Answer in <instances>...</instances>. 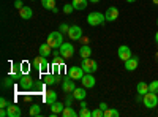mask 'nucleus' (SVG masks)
<instances>
[{
    "instance_id": "nucleus-1",
    "label": "nucleus",
    "mask_w": 158,
    "mask_h": 117,
    "mask_svg": "<svg viewBox=\"0 0 158 117\" xmlns=\"http://www.w3.org/2000/svg\"><path fill=\"white\" fill-rule=\"evenodd\" d=\"M48 44L52 48V49H56V48H60L63 44V35L62 32H51L48 35Z\"/></svg>"
},
{
    "instance_id": "nucleus-2",
    "label": "nucleus",
    "mask_w": 158,
    "mask_h": 117,
    "mask_svg": "<svg viewBox=\"0 0 158 117\" xmlns=\"http://www.w3.org/2000/svg\"><path fill=\"white\" fill-rule=\"evenodd\" d=\"M81 67H82V70L85 73H95V71H98V62L94 60V59H90V57H87V59H82Z\"/></svg>"
},
{
    "instance_id": "nucleus-3",
    "label": "nucleus",
    "mask_w": 158,
    "mask_h": 117,
    "mask_svg": "<svg viewBox=\"0 0 158 117\" xmlns=\"http://www.w3.org/2000/svg\"><path fill=\"white\" fill-rule=\"evenodd\" d=\"M104 21H106V16L103 15V13H98V11H95V13H90V15L87 16V22L90 24V25H101Z\"/></svg>"
},
{
    "instance_id": "nucleus-4",
    "label": "nucleus",
    "mask_w": 158,
    "mask_h": 117,
    "mask_svg": "<svg viewBox=\"0 0 158 117\" xmlns=\"http://www.w3.org/2000/svg\"><path fill=\"white\" fill-rule=\"evenodd\" d=\"M142 103H144V105H146L149 109H153V108H156V105H158V95L153 94V92H149V94L144 95Z\"/></svg>"
},
{
    "instance_id": "nucleus-5",
    "label": "nucleus",
    "mask_w": 158,
    "mask_h": 117,
    "mask_svg": "<svg viewBox=\"0 0 158 117\" xmlns=\"http://www.w3.org/2000/svg\"><path fill=\"white\" fill-rule=\"evenodd\" d=\"M33 67H35L36 70H40V71H46V70L49 68V63H48V59H46V57H43V56H40V57H36V59L33 60Z\"/></svg>"
},
{
    "instance_id": "nucleus-6",
    "label": "nucleus",
    "mask_w": 158,
    "mask_h": 117,
    "mask_svg": "<svg viewBox=\"0 0 158 117\" xmlns=\"http://www.w3.org/2000/svg\"><path fill=\"white\" fill-rule=\"evenodd\" d=\"M68 36H70V40H73V41L81 40L82 38V29L79 27V25H71L70 30H68Z\"/></svg>"
},
{
    "instance_id": "nucleus-7",
    "label": "nucleus",
    "mask_w": 158,
    "mask_h": 117,
    "mask_svg": "<svg viewBox=\"0 0 158 117\" xmlns=\"http://www.w3.org/2000/svg\"><path fill=\"white\" fill-rule=\"evenodd\" d=\"M60 54H62L65 59L73 57V54H74V48H73V44H70V43H63V44L60 46Z\"/></svg>"
},
{
    "instance_id": "nucleus-8",
    "label": "nucleus",
    "mask_w": 158,
    "mask_h": 117,
    "mask_svg": "<svg viewBox=\"0 0 158 117\" xmlns=\"http://www.w3.org/2000/svg\"><path fill=\"white\" fill-rule=\"evenodd\" d=\"M84 70H82V67H71L70 70H68V74H70V77H73L74 81H79V79H82V76H84Z\"/></svg>"
},
{
    "instance_id": "nucleus-9",
    "label": "nucleus",
    "mask_w": 158,
    "mask_h": 117,
    "mask_svg": "<svg viewBox=\"0 0 158 117\" xmlns=\"http://www.w3.org/2000/svg\"><path fill=\"white\" fill-rule=\"evenodd\" d=\"M81 82H82V87L92 89V87H95V77H94V74H92V73H85V74L82 76Z\"/></svg>"
},
{
    "instance_id": "nucleus-10",
    "label": "nucleus",
    "mask_w": 158,
    "mask_h": 117,
    "mask_svg": "<svg viewBox=\"0 0 158 117\" xmlns=\"http://www.w3.org/2000/svg\"><path fill=\"white\" fill-rule=\"evenodd\" d=\"M74 89H76V86H74V79H73V77H67V79L62 82V90L65 94H73Z\"/></svg>"
},
{
    "instance_id": "nucleus-11",
    "label": "nucleus",
    "mask_w": 158,
    "mask_h": 117,
    "mask_svg": "<svg viewBox=\"0 0 158 117\" xmlns=\"http://www.w3.org/2000/svg\"><path fill=\"white\" fill-rule=\"evenodd\" d=\"M117 56H118V59H120V60L127 62L131 57V49L128 46H120V48H118V51H117Z\"/></svg>"
},
{
    "instance_id": "nucleus-12",
    "label": "nucleus",
    "mask_w": 158,
    "mask_h": 117,
    "mask_svg": "<svg viewBox=\"0 0 158 117\" xmlns=\"http://www.w3.org/2000/svg\"><path fill=\"white\" fill-rule=\"evenodd\" d=\"M6 112H8V117H21L22 115V111L18 105H13V103H10L8 108H6Z\"/></svg>"
},
{
    "instance_id": "nucleus-13",
    "label": "nucleus",
    "mask_w": 158,
    "mask_h": 117,
    "mask_svg": "<svg viewBox=\"0 0 158 117\" xmlns=\"http://www.w3.org/2000/svg\"><path fill=\"white\" fill-rule=\"evenodd\" d=\"M104 16H106V21L114 22V21L118 18V10H117L115 6H109V8L106 10V13H104Z\"/></svg>"
},
{
    "instance_id": "nucleus-14",
    "label": "nucleus",
    "mask_w": 158,
    "mask_h": 117,
    "mask_svg": "<svg viewBox=\"0 0 158 117\" xmlns=\"http://www.w3.org/2000/svg\"><path fill=\"white\" fill-rule=\"evenodd\" d=\"M65 109V105H63V103H59V101H54V103H52V105H51V117H56L57 114H62V111Z\"/></svg>"
},
{
    "instance_id": "nucleus-15",
    "label": "nucleus",
    "mask_w": 158,
    "mask_h": 117,
    "mask_svg": "<svg viewBox=\"0 0 158 117\" xmlns=\"http://www.w3.org/2000/svg\"><path fill=\"white\" fill-rule=\"evenodd\" d=\"M138 65H139V59H138V57H130V59L125 62V68H127L128 71H133V70L138 68Z\"/></svg>"
},
{
    "instance_id": "nucleus-16",
    "label": "nucleus",
    "mask_w": 158,
    "mask_h": 117,
    "mask_svg": "<svg viewBox=\"0 0 158 117\" xmlns=\"http://www.w3.org/2000/svg\"><path fill=\"white\" fill-rule=\"evenodd\" d=\"M85 95H87V94H85V87H79V89L76 87V89L73 90V98H74V100L82 101V100L85 98Z\"/></svg>"
},
{
    "instance_id": "nucleus-17",
    "label": "nucleus",
    "mask_w": 158,
    "mask_h": 117,
    "mask_svg": "<svg viewBox=\"0 0 158 117\" xmlns=\"http://www.w3.org/2000/svg\"><path fill=\"white\" fill-rule=\"evenodd\" d=\"M19 16H21L22 19H30V18L33 16V11H32L30 6H22V8L19 10Z\"/></svg>"
},
{
    "instance_id": "nucleus-18",
    "label": "nucleus",
    "mask_w": 158,
    "mask_h": 117,
    "mask_svg": "<svg viewBox=\"0 0 158 117\" xmlns=\"http://www.w3.org/2000/svg\"><path fill=\"white\" fill-rule=\"evenodd\" d=\"M19 84H21L22 89H30V87L33 86V81L30 79L29 76H22L21 79H19Z\"/></svg>"
},
{
    "instance_id": "nucleus-19",
    "label": "nucleus",
    "mask_w": 158,
    "mask_h": 117,
    "mask_svg": "<svg viewBox=\"0 0 158 117\" xmlns=\"http://www.w3.org/2000/svg\"><path fill=\"white\" fill-rule=\"evenodd\" d=\"M44 101L48 103V105H52L54 101H57V92H54V90H49V92L44 95Z\"/></svg>"
},
{
    "instance_id": "nucleus-20",
    "label": "nucleus",
    "mask_w": 158,
    "mask_h": 117,
    "mask_svg": "<svg viewBox=\"0 0 158 117\" xmlns=\"http://www.w3.org/2000/svg\"><path fill=\"white\" fill-rule=\"evenodd\" d=\"M136 92L138 94H141V95H146V94H149V84H146V82H138V86H136Z\"/></svg>"
},
{
    "instance_id": "nucleus-21",
    "label": "nucleus",
    "mask_w": 158,
    "mask_h": 117,
    "mask_svg": "<svg viewBox=\"0 0 158 117\" xmlns=\"http://www.w3.org/2000/svg\"><path fill=\"white\" fill-rule=\"evenodd\" d=\"M79 56H81L82 59L90 57V56H92V49H90V46H87V44L81 46V49H79Z\"/></svg>"
},
{
    "instance_id": "nucleus-22",
    "label": "nucleus",
    "mask_w": 158,
    "mask_h": 117,
    "mask_svg": "<svg viewBox=\"0 0 158 117\" xmlns=\"http://www.w3.org/2000/svg\"><path fill=\"white\" fill-rule=\"evenodd\" d=\"M87 3H89V0H73V6H74V10H79V11L85 10Z\"/></svg>"
},
{
    "instance_id": "nucleus-23",
    "label": "nucleus",
    "mask_w": 158,
    "mask_h": 117,
    "mask_svg": "<svg viewBox=\"0 0 158 117\" xmlns=\"http://www.w3.org/2000/svg\"><path fill=\"white\" fill-rule=\"evenodd\" d=\"M51 46L48 44V43H44V44H41V46H40V56H43V57H48V56H51Z\"/></svg>"
},
{
    "instance_id": "nucleus-24",
    "label": "nucleus",
    "mask_w": 158,
    "mask_h": 117,
    "mask_svg": "<svg viewBox=\"0 0 158 117\" xmlns=\"http://www.w3.org/2000/svg\"><path fill=\"white\" fill-rule=\"evenodd\" d=\"M62 117H76L77 115V112L71 108V106H65V109L62 111V114H60Z\"/></svg>"
},
{
    "instance_id": "nucleus-25",
    "label": "nucleus",
    "mask_w": 158,
    "mask_h": 117,
    "mask_svg": "<svg viewBox=\"0 0 158 117\" xmlns=\"http://www.w3.org/2000/svg\"><path fill=\"white\" fill-rule=\"evenodd\" d=\"M41 5H43V8L52 11L56 8V0H41Z\"/></svg>"
},
{
    "instance_id": "nucleus-26",
    "label": "nucleus",
    "mask_w": 158,
    "mask_h": 117,
    "mask_svg": "<svg viewBox=\"0 0 158 117\" xmlns=\"http://www.w3.org/2000/svg\"><path fill=\"white\" fill-rule=\"evenodd\" d=\"M118 115H120V112L117 109H106L104 111V117H118Z\"/></svg>"
},
{
    "instance_id": "nucleus-27",
    "label": "nucleus",
    "mask_w": 158,
    "mask_h": 117,
    "mask_svg": "<svg viewBox=\"0 0 158 117\" xmlns=\"http://www.w3.org/2000/svg\"><path fill=\"white\" fill-rule=\"evenodd\" d=\"M41 114V109H40L38 105H32L30 106V115H40Z\"/></svg>"
},
{
    "instance_id": "nucleus-28",
    "label": "nucleus",
    "mask_w": 158,
    "mask_h": 117,
    "mask_svg": "<svg viewBox=\"0 0 158 117\" xmlns=\"http://www.w3.org/2000/svg\"><path fill=\"white\" fill-rule=\"evenodd\" d=\"M149 92L158 94V81H152V82L149 84Z\"/></svg>"
},
{
    "instance_id": "nucleus-29",
    "label": "nucleus",
    "mask_w": 158,
    "mask_h": 117,
    "mask_svg": "<svg viewBox=\"0 0 158 117\" xmlns=\"http://www.w3.org/2000/svg\"><path fill=\"white\" fill-rule=\"evenodd\" d=\"M73 10H74L73 3H67V5L63 6V13H65V15H70V13H73Z\"/></svg>"
},
{
    "instance_id": "nucleus-30",
    "label": "nucleus",
    "mask_w": 158,
    "mask_h": 117,
    "mask_svg": "<svg viewBox=\"0 0 158 117\" xmlns=\"http://www.w3.org/2000/svg\"><path fill=\"white\" fill-rule=\"evenodd\" d=\"M92 117H104V111L101 108L95 109V111H92Z\"/></svg>"
},
{
    "instance_id": "nucleus-31",
    "label": "nucleus",
    "mask_w": 158,
    "mask_h": 117,
    "mask_svg": "<svg viewBox=\"0 0 158 117\" xmlns=\"http://www.w3.org/2000/svg\"><path fill=\"white\" fill-rule=\"evenodd\" d=\"M44 82H46L48 86H52V84L56 82V77H54V76H51V74H48V76L44 77Z\"/></svg>"
},
{
    "instance_id": "nucleus-32",
    "label": "nucleus",
    "mask_w": 158,
    "mask_h": 117,
    "mask_svg": "<svg viewBox=\"0 0 158 117\" xmlns=\"http://www.w3.org/2000/svg\"><path fill=\"white\" fill-rule=\"evenodd\" d=\"M81 117H92V112L87 109V108H81V112H79Z\"/></svg>"
},
{
    "instance_id": "nucleus-33",
    "label": "nucleus",
    "mask_w": 158,
    "mask_h": 117,
    "mask_svg": "<svg viewBox=\"0 0 158 117\" xmlns=\"http://www.w3.org/2000/svg\"><path fill=\"white\" fill-rule=\"evenodd\" d=\"M68 30H70V25H68V24H60V32H62V33H63V32L68 33Z\"/></svg>"
},
{
    "instance_id": "nucleus-34",
    "label": "nucleus",
    "mask_w": 158,
    "mask_h": 117,
    "mask_svg": "<svg viewBox=\"0 0 158 117\" xmlns=\"http://www.w3.org/2000/svg\"><path fill=\"white\" fill-rule=\"evenodd\" d=\"M8 105H10V103L5 98H0V108H8Z\"/></svg>"
},
{
    "instance_id": "nucleus-35",
    "label": "nucleus",
    "mask_w": 158,
    "mask_h": 117,
    "mask_svg": "<svg viewBox=\"0 0 158 117\" xmlns=\"http://www.w3.org/2000/svg\"><path fill=\"white\" fill-rule=\"evenodd\" d=\"M24 5H22V2H21V0H16V2H15V8L16 10H21Z\"/></svg>"
},
{
    "instance_id": "nucleus-36",
    "label": "nucleus",
    "mask_w": 158,
    "mask_h": 117,
    "mask_svg": "<svg viewBox=\"0 0 158 117\" xmlns=\"http://www.w3.org/2000/svg\"><path fill=\"white\" fill-rule=\"evenodd\" d=\"M98 108H101L103 111H106V109H108V105H106V103L103 101V103H100V106H98Z\"/></svg>"
},
{
    "instance_id": "nucleus-37",
    "label": "nucleus",
    "mask_w": 158,
    "mask_h": 117,
    "mask_svg": "<svg viewBox=\"0 0 158 117\" xmlns=\"http://www.w3.org/2000/svg\"><path fill=\"white\" fill-rule=\"evenodd\" d=\"M0 115H2V117H6V115H8V112H6V108H2V111H0Z\"/></svg>"
},
{
    "instance_id": "nucleus-38",
    "label": "nucleus",
    "mask_w": 158,
    "mask_h": 117,
    "mask_svg": "<svg viewBox=\"0 0 158 117\" xmlns=\"http://www.w3.org/2000/svg\"><path fill=\"white\" fill-rule=\"evenodd\" d=\"M89 2H92V3H98L100 0H89Z\"/></svg>"
},
{
    "instance_id": "nucleus-39",
    "label": "nucleus",
    "mask_w": 158,
    "mask_h": 117,
    "mask_svg": "<svg viewBox=\"0 0 158 117\" xmlns=\"http://www.w3.org/2000/svg\"><path fill=\"white\" fill-rule=\"evenodd\" d=\"M155 41H156V43H158V32H156V33H155Z\"/></svg>"
},
{
    "instance_id": "nucleus-40",
    "label": "nucleus",
    "mask_w": 158,
    "mask_h": 117,
    "mask_svg": "<svg viewBox=\"0 0 158 117\" xmlns=\"http://www.w3.org/2000/svg\"><path fill=\"white\" fill-rule=\"evenodd\" d=\"M127 2H128V3H133V2H136V0H127Z\"/></svg>"
},
{
    "instance_id": "nucleus-41",
    "label": "nucleus",
    "mask_w": 158,
    "mask_h": 117,
    "mask_svg": "<svg viewBox=\"0 0 158 117\" xmlns=\"http://www.w3.org/2000/svg\"><path fill=\"white\" fill-rule=\"evenodd\" d=\"M152 2H153L155 5H158V0H152Z\"/></svg>"
},
{
    "instance_id": "nucleus-42",
    "label": "nucleus",
    "mask_w": 158,
    "mask_h": 117,
    "mask_svg": "<svg viewBox=\"0 0 158 117\" xmlns=\"http://www.w3.org/2000/svg\"><path fill=\"white\" fill-rule=\"evenodd\" d=\"M156 62H158V54H156Z\"/></svg>"
},
{
    "instance_id": "nucleus-43",
    "label": "nucleus",
    "mask_w": 158,
    "mask_h": 117,
    "mask_svg": "<svg viewBox=\"0 0 158 117\" xmlns=\"http://www.w3.org/2000/svg\"><path fill=\"white\" fill-rule=\"evenodd\" d=\"M156 24H158V19H156Z\"/></svg>"
}]
</instances>
